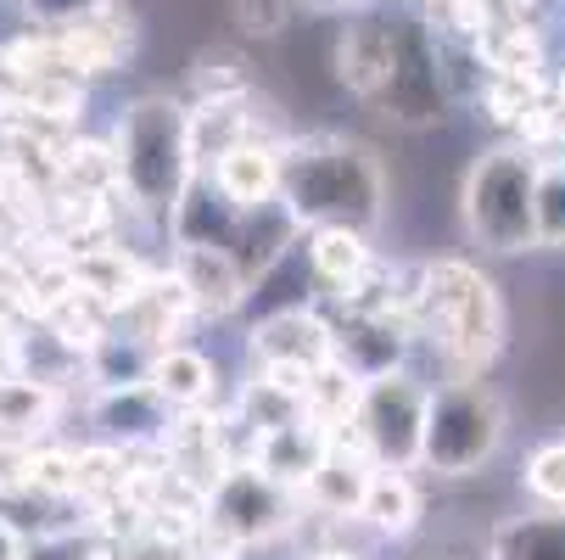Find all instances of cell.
Wrapping results in <instances>:
<instances>
[{"instance_id":"4dcf8cb0","label":"cell","mask_w":565,"mask_h":560,"mask_svg":"<svg viewBox=\"0 0 565 560\" xmlns=\"http://www.w3.org/2000/svg\"><path fill=\"white\" fill-rule=\"evenodd\" d=\"M73 476H78V454L73 448H29V476H23V494H73Z\"/></svg>"},{"instance_id":"4316f807","label":"cell","mask_w":565,"mask_h":560,"mask_svg":"<svg viewBox=\"0 0 565 560\" xmlns=\"http://www.w3.org/2000/svg\"><path fill=\"white\" fill-rule=\"evenodd\" d=\"M302 415H308V398L291 392L286 381H275L269 370H264L258 381L241 387V426H253V437H264V432H275V426H291V421H302Z\"/></svg>"},{"instance_id":"8fae6325","label":"cell","mask_w":565,"mask_h":560,"mask_svg":"<svg viewBox=\"0 0 565 560\" xmlns=\"http://www.w3.org/2000/svg\"><path fill=\"white\" fill-rule=\"evenodd\" d=\"M331 448H337V432L319 426L313 415H302V421H291V426H275V432L253 437V465L269 471L280 488L302 494L308 476L319 471V459H326Z\"/></svg>"},{"instance_id":"d6a6232c","label":"cell","mask_w":565,"mask_h":560,"mask_svg":"<svg viewBox=\"0 0 565 560\" xmlns=\"http://www.w3.org/2000/svg\"><path fill=\"white\" fill-rule=\"evenodd\" d=\"M191 78H196V102H218V96H241V91H247V78L235 73V56H224V51L202 56Z\"/></svg>"},{"instance_id":"f35d334b","label":"cell","mask_w":565,"mask_h":560,"mask_svg":"<svg viewBox=\"0 0 565 560\" xmlns=\"http://www.w3.org/2000/svg\"><path fill=\"white\" fill-rule=\"evenodd\" d=\"M554 102H559V113H565V73H559V85H554Z\"/></svg>"},{"instance_id":"30bf717a","label":"cell","mask_w":565,"mask_h":560,"mask_svg":"<svg viewBox=\"0 0 565 560\" xmlns=\"http://www.w3.org/2000/svg\"><path fill=\"white\" fill-rule=\"evenodd\" d=\"M174 275L191 292L196 314H213V319L235 314L241 303H247V286H253V275L241 270V258L230 247H207V242H185L174 253Z\"/></svg>"},{"instance_id":"f1b7e54d","label":"cell","mask_w":565,"mask_h":560,"mask_svg":"<svg viewBox=\"0 0 565 560\" xmlns=\"http://www.w3.org/2000/svg\"><path fill=\"white\" fill-rule=\"evenodd\" d=\"M521 488H526L543 510H565V437H554V443H543V448L526 454Z\"/></svg>"},{"instance_id":"d590c367","label":"cell","mask_w":565,"mask_h":560,"mask_svg":"<svg viewBox=\"0 0 565 560\" xmlns=\"http://www.w3.org/2000/svg\"><path fill=\"white\" fill-rule=\"evenodd\" d=\"M493 7V18H526V12H537L543 0H488Z\"/></svg>"},{"instance_id":"ba28073f","label":"cell","mask_w":565,"mask_h":560,"mask_svg":"<svg viewBox=\"0 0 565 560\" xmlns=\"http://www.w3.org/2000/svg\"><path fill=\"white\" fill-rule=\"evenodd\" d=\"M224 532H235L241 543H269L291 527V488H280L269 471H258L253 459H235L224 471V483L213 488L207 510Z\"/></svg>"},{"instance_id":"9a60e30c","label":"cell","mask_w":565,"mask_h":560,"mask_svg":"<svg viewBox=\"0 0 565 560\" xmlns=\"http://www.w3.org/2000/svg\"><path fill=\"white\" fill-rule=\"evenodd\" d=\"M67 264H73V281H78V292L85 297H96L107 314H124L140 292H146V281H151V270L135 258V253H124V247H107V242H90V247H78V253H67Z\"/></svg>"},{"instance_id":"484cf974","label":"cell","mask_w":565,"mask_h":560,"mask_svg":"<svg viewBox=\"0 0 565 560\" xmlns=\"http://www.w3.org/2000/svg\"><path fill=\"white\" fill-rule=\"evenodd\" d=\"M359 392H364V376H359V370H348L342 359H331L326 370H313V381H308V415L342 437V426H353Z\"/></svg>"},{"instance_id":"1f68e13d","label":"cell","mask_w":565,"mask_h":560,"mask_svg":"<svg viewBox=\"0 0 565 560\" xmlns=\"http://www.w3.org/2000/svg\"><path fill=\"white\" fill-rule=\"evenodd\" d=\"M297 12H302L297 0H235V23L247 34H258V40H269L286 23H297Z\"/></svg>"},{"instance_id":"52a82bcc","label":"cell","mask_w":565,"mask_h":560,"mask_svg":"<svg viewBox=\"0 0 565 560\" xmlns=\"http://www.w3.org/2000/svg\"><path fill=\"white\" fill-rule=\"evenodd\" d=\"M397 34V56H392V78L381 91V107L386 118L409 124V129H426L448 113V78H443V40L426 29V23H392Z\"/></svg>"},{"instance_id":"8d00e7d4","label":"cell","mask_w":565,"mask_h":560,"mask_svg":"<svg viewBox=\"0 0 565 560\" xmlns=\"http://www.w3.org/2000/svg\"><path fill=\"white\" fill-rule=\"evenodd\" d=\"M302 12H313V18H331V12H348V7H359V0H297Z\"/></svg>"},{"instance_id":"74e56055","label":"cell","mask_w":565,"mask_h":560,"mask_svg":"<svg viewBox=\"0 0 565 560\" xmlns=\"http://www.w3.org/2000/svg\"><path fill=\"white\" fill-rule=\"evenodd\" d=\"M313 560H364V554H348V549H326V554H313Z\"/></svg>"},{"instance_id":"8992f818","label":"cell","mask_w":565,"mask_h":560,"mask_svg":"<svg viewBox=\"0 0 565 560\" xmlns=\"http://www.w3.org/2000/svg\"><path fill=\"white\" fill-rule=\"evenodd\" d=\"M426 415H431V387H420L409 370L370 376L359 392L348 443H359L381 471H409V465H420Z\"/></svg>"},{"instance_id":"4fadbf2b","label":"cell","mask_w":565,"mask_h":560,"mask_svg":"<svg viewBox=\"0 0 565 560\" xmlns=\"http://www.w3.org/2000/svg\"><path fill=\"white\" fill-rule=\"evenodd\" d=\"M375 471H381V465H375L359 443L337 437V448H331L326 459H319V471L308 476L302 499H308L313 510H326V516H359V510H364V499H370Z\"/></svg>"},{"instance_id":"ffe728a7","label":"cell","mask_w":565,"mask_h":560,"mask_svg":"<svg viewBox=\"0 0 565 560\" xmlns=\"http://www.w3.org/2000/svg\"><path fill=\"white\" fill-rule=\"evenodd\" d=\"M213 381H218L213 359L185 348V342H174V348H163L151 359V387H157V398H163L169 410H202L213 398Z\"/></svg>"},{"instance_id":"836d02e7","label":"cell","mask_w":565,"mask_h":560,"mask_svg":"<svg viewBox=\"0 0 565 560\" xmlns=\"http://www.w3.org/2000/svg\"><path fill=\"white\" fill-rule=\"evenodd\" d=\"M113 0H23V12L45 29H73V23H85L96 12H107Z\"/></svg>"},{"instance_id":"7c38bea8","label":"cell","mask_w":565,"mask_h":560,"mask_svg":"<svg viewBox=\"0 0 565 560\" xmlns=\"http://www.w3.org/2000/svg\"><path fill=\"white\" fill-rule=\"evenodd\" d=\"M207 180L235 208H269V202H280V186H286V146L247 140V146H235L230 157H218V163L207 169Z\"/></svg>"},{"instance_id":"e0dca14e","label":"cell","mask_w":565,"mask_h":560,"mask_svg":"<svg viewBox=\"0 0 565 560\" xmlns=\"http://www.w3.org/2000/svg\"><path fill=\"white\" fill-rule=\"evenodd\" d=\"M185 314H196V303H191V292L180 286V275H169V281H146V292L124 308V314H113L118 326L129 331V337H140L146 348H174V337H180V326H185Z\"/></svg>"},{"instance_id":"277c9868","label":"cell","mask_w":565,"mask_h":560,"mask_svg":"<svg viewBox=\"0 0 565 560\" xmlns=\"http://www.w3.org/2000/svg\"><path fill=\"white\" fill-rule=\"evenodd\" d=\"M420 314L459 370L493 364L504 348V297L470 258H431L420 270Z\"/></svg>"},{"instance_id":"9c48e42d","label":"cell","mask_w":565,"mask_h":560,"mask_svg":"<svg viewBox=\"0 0 565 560\" xmlns=\"http://www.w3.org/2000/svg\"><path fill=\"white\" fill-rule=\"evenodd\" d=\"M253 359L264 370H326L337 359V326L313 308H280L253 326Z\"/></svg>"},{"instance_id":"5b68a950","label":"cell","mask_w":565,"mask_h":560,"mask_svg":"<svg viewBox=\"0 0 565 560\" xmlns=\"http://www.w3.org/2000/svg\"><path fill=\"white\" fill-rule=\"evenodd\" d=\"M510 415L499 404L493 387L481 381H448L431 392V415H426V443L420 465L437 476H476L499 448H504Z\"/></svg>"},{"instance_id":"5bb4252c","label":"cell","mask_w":565,"mask_h":560,"mask_svg":"<svg viewBox=\"0 0 565 560\" xmlns=\"http://www.w3.org/2000/svg\"><path fill=\"white\" fill-rule=\"evenodd\" d=\"M253 91H241V96H218V102H196L191 107V163L196 175H207L218 157H230L235 146H247V140H264L258 135V118H253Z\"/></svg>"},{"instance_id":"cb8c5ba5","label":"cell","mask_w":565,"mask_h":560,"mask_svg":"<svg viewBox=\"0 0 565 560\" xmlns=\"http://www.w3.org/2000/svg\"><path fill=\"white\" fill-rule=\"evenodd\" d=\"M381 538H403V532H415L420 521V488L409 483V471H375V483H370V499L359 510Z\"/></svg>"},{"instance_id":"83f0119b","label":"cell","mask_w":565,"mask_h":560,"mask_svg":"<svg viewBox=\"0 0 565 560\" xmlns=\"http://www.w3.org/2000/svg\"><path fill=\"white\" fill-rule=\"evenodd\" d=\"M537 102H548V85L543 78H521V73H493L488 96H481V107H488L493 124H504V129H515Z\"/></svg>"},{"instance_id":"e575fe53","label":"cell","mask_w":565,"mask_h":560,"mask_svg":"<svg viewBox=\"0 0 565 560\" xmlns=\"http://www.w3.org/2000/svg\"><path fill=\"white\" fill-rule=\"evenodd\" d=\"M0 560H29V549H23V532L7 521V510H0Z\"/></svg>"},{"instance_id":"6da1fadb","label":"cell","mask_w":565,"mask_h":560,"mask_svg":"<svg viewBox=\"0 0 565 560\" xmlns=\"http://www.w3.org/2000/svg\"><path fill=\"white\" fill-rule=\"evenodd\" d=\"M280 202L291 208L297 224H348V230H375L386 213V175L381 157L364 140L348 135H308L286 146V186Z\"/></svg>"},{"instance_id":"f546056e","label":"cell","mask_w":565,"mask_h":560,"mask_svg":"<svg viewBox=\"0 0 565 560\" xmlns=\"http://www.w3.org/2000/svg\"><path fill=\"white\" fill-rule=\"evenodd\" d=\"M537 242L565 247V157L543 163V180H537Z\"/></svg>"},{"instance_id":"3957f363","label":"cell","mask_w":565,"mask_h":560,"mask_svg":"<svg viewBox=\"0 0 565 560\" xmlns=\"http://www.w3.org/2000/svg\"><path fill=\"white\" fill-rule=\"evenodd\" d=\"M537 180H543V157L532 146L504 140L493 151H481L465 175V197H459L470 242L499 258L543 247L537 242Z\"/></svg>"},{"instance_id":"603a6c76","label":"cell","mask_w":565,"mask_h":560,"mask_svg":"<svg viewBox=\"0 0 565 560\" xmlns=\"http://www.w3.org/2000/svg\"><path fill=\"white\" fill-rule=\"evenodd\" d=\"M56 186H62V191H85V197H113V191H124L113 140H67L62 157H56Z\"/></svg>"},{"instance_id":"44dd1931","label":"cell","mask_w":565,"mask_h":560,"mask_svg":"<svg viewBox=\"0 0 565 560\" xmlns=\"http://www.w3.org/2000/svg\"><path fill=\"white\" fill-rule=\"evenodd\" d=\"M96 421L107 426V437H124V443H140V437L163 443V432H169V404L157 398L151 381H140V387H113V392H102Z\"/></svg>"},{"instance_id":"d6986e66","label":"cell","mask_w":565,"mask_h":560,"mask_svg":"<svg viewBox=\"0 0 565 560\" xmlns=\"http://www.w3.org/2000/svg\"><path fill=\"white\" fill-rule=\"evenodd\" d=\"M476 56L488 62V73H521V78H543L548 67V45L526 18H493L476 40Z\"/></svg>"},{"instance_id":"7a4b0ae2","label":"cell","mask_w":565,"mask_h":560,"mask_svg":"<svg viewBox=\"0 0 565 560\" xmlns=\"http://www.w3.org/2000/svg\"><path fill=\"white\" fill-rule=\"evenodd\" d=\"M113 151H118V175H124L129 202L146 208V213H169L174 219L185 186L196 180V163H191V113L174 96H135L118 113Z\"/></svg>"},{"instance_id":"7402d4cb","label":"cell","mask_w":565,"mask_h":560,"mask_svg":"<svg viewBox=\"0 0 565 560\" xmlns=\"http://www.w3.org/2000/svg\"><path fill=\"white\" fill-rule=\"evenodd\" d=\"M308 264L326 286L348 292L370 275V235L348 230V224H319V230H308Z\"/></svg>"},{"instance_id":"ac0fdd59","label":"cell","mask_w":565,"mask_h":560,"mask_svg":"<svg viewBox=\"0 0 565 560\" xmlns=\"http://www.w3.org/2000/svg\"><path fill=\"white\" fill-rule=\"evenodd\" d=\"M56 410H62L56 387L18 376V370L0 376V443H34L40 432H51Z\"/></svg>"},{"instance_id":"d4e9b609","label":"cell","mask_w":565,"mask_h":560,"mask_svg":"<svg viewBox=\"0 0 565 560\" xmlns=\"http://www.w3.org/2000/svg\"><path fill=\"white\" fill-rule=\"evenodd\" d=\"M493 560H565V510L504 521L493 532Z\"/></svg>"},{"instance_id":"2e32d148","label":"cell","mask_w":565,"mask_h":560,"mask_svg":"<svg viewBox=\"0 0 565 560\" xmlns=\"http://www.w3.org/2000/svg\"><path fill=\"white\" fill-rule=\"evenodd\" d=\"M392 56H397L392 23H348V34L337 40V78L353 96L381 102L386 78H392Z\"/></svg>"}]
</instances>
